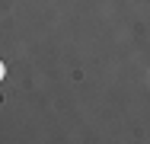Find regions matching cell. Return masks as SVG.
<instances>
[{
  "mask_svg": "<svg viewBox=\"0 0 150 144\" xmlns=\"http://www.w3.org/2000/svg\"><path fill=\"white\" fill-rule=\"evenodd\" d=\"M3 77H6V64L0 61V80H3Z\"/></svg>",
  "mask_w": 150,
  "mask_h": 144,
  "instance_id": "1",
  "label": "cell"
}]
</instances>
